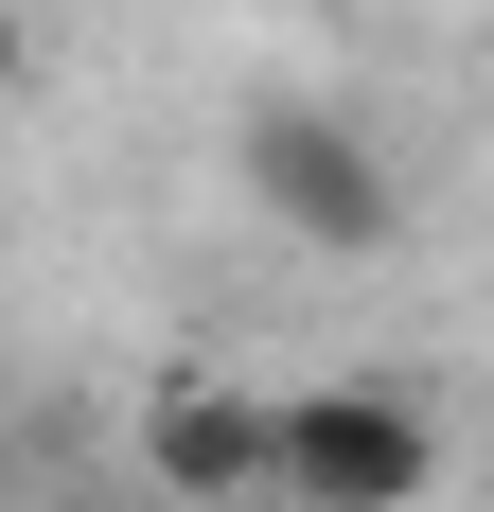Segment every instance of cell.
I'll use <instances>...</instances> for the list:
<instances>
[{"label":"cell","instance_id":"obj_1","mask_svg":"<svg viewBox=\"0 0 494 512\" xmlns=\"http://www.w3.org/2000/svg\"><path fill=\"white\" fill-rule=\"evenodd\" d=\"M442 477V407L389 389V371H336V389H265V495L283 512H424Z\"/></svg>","mask_w":494,"mask_h":512},{"label":"cell","instance_id":"obj_2","mask_svg":"<svg viewBox=\"0 0 494 512\" xmlns=\"http://www.w3.org/2000/svg\"><path fill=\"white\" fill-rule=\"evenodd\" d=\"M247 212L283 230V248H318V265H371L406 230V177H389V142L353 124V106H318V89H283V106H247Z\"/></svg>","mask_w":494,"mask_h":512},{"label":"cell","instance_id":"obj_3","mask_svg":"<svg viewBox=\"0 0 494 512\" xmlns=\"http://www.w3.org/2000/svg\"><path fill=\"white\" fill-rule=\"evenodd\" d=\"M142 477H159V512H265V389L177 371L142 407Z\"/></svg>","mask_w":494,"mask_h":512},{"label":"cell","instance_id":"obj_4","mask_svg":"<svg viewBox=\"0 0 494 512\" xmlns=\"http://www.w3.org/2000/svg\"><path fill=\"white\" fill-rule=\"evenodd\" d=\"M18 53H36V36H18V0H0V89H18Z\"/></svg>","mask_w":494,"mask_h":512}]
</instances>
